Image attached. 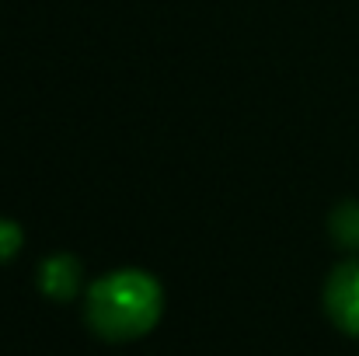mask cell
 I'll return each mask as SVG.
<instances>
[{"label": "cell", "mask_w": 359, "mask_h": 356, "mask_svg": "<svg viewBox=\"0 0 359 356\" xmlns=\"http://www.w3.org/2000/svg\"><path fill=\"white\" fill-rule=\"evenodd\" d=\"M164 315V290L143 269H116L91 283L84 318L95 336L109 343H133L157 329Z\"/></svg>", "instance_id": "cell-1"}, {"label": "cell", "mask_w": 359, "mask_h": 356, "mask_svg": "<svg viewBox=\"0 0 359 356\" xmlns=\"http://www.w3.org/2000/svg\"><path fill=\"white\" fill-rule=\"evenodd\" d=\"M325 311L342 332L359 339V258L332 269L325 283Z\"/></svg>", "instance_id": "cell-2"}, {"label": "cell", "mask_w": 359, "mask_h": 356, "mask_svg": "<svg viewBox=\"0 0 359 356\" xmlns=\"http://www.w3.org/2000/svg\"><path fill=\"white\" fill-rule=\"evenodd\" d=\"M81 262L74 255H49L39 265V286L49 301H70L81 290Z\"/></svg>", "instance_id": "cell-3"}, {"label": "cell", "mask_w": 359, "mask_h": 356, "mask_svg": "<svg viewBox=\"0 0 359 356\" xmlns=\"http://www.w3.org/2000/svg\"><path fill=\"white\" fill-rule=\"evenodd\" d=\"M328 228H332V237H335L342 248H359V203L335 206Z\"/></svg>", "instance_id": "cell-4"}, {"label": "cell", "mask_w": 359, "mask_h": 356, "mask_svg": "<svg viewBox=\"0 0 359 356\" xmlns=\"http://www.w3.org/2000/svg\"><path fill=\"white\" fill-rule=\"evenodd\" d=\"M21 241H25L21 228H18L14 220H4V217H0V262L14 258V255L21 251Z\"/></svg>", "instance_id": "cell-5"}]
</instances>
